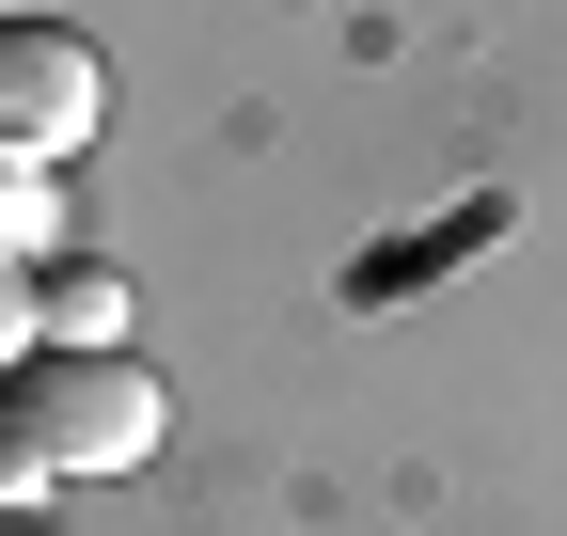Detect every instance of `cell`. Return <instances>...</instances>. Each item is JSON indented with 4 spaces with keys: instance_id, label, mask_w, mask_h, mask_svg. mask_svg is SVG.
<instances>
[{
    "instance_id": "obj_3",
    "label": "cell",
    "mask_w": 567,
    "mask_h": 536,
    "mask_svg": "<svg viewBox=\"0 0 567 536\" xmlns=\"http://www.w3.org/2000/svg\"><path fill=\"white\" fill-rule=\"evenodd\" d=\"M32 348H126V285L95 252H48L32 268Z\"/></svg>"
},
{
    "instance_id": "obj_1",
    "label": "cell",
    "mask_w": 567,
    "mask_h": 536,
    "mask_svg": "<svg viewBox=\"0 0 567 536\" xmlns=\"http://www.w3.org/2000/svg\"><path fill=\"white\" fill-rule=\"evenodd\" d=\"M174 426V394L142 348H32L17 379H0V474L32 489H80V474H142Z\"/></svg>"
},
{
    "instance_id": "obj_4",
    "label": "cell",
    "mask_w": 567,
    "mask_h": 536,
    "mask_svg": "<svg viewBox=\"0 0 567 536\" xmlns=\"http://www.w3.org/2000/svg\"><path fill=\"white\" fill-rule=\"evenodd\" d=\"M17 348H32V252L0 237V363H17Z\"/></svg>"
},
{
    "instance_id": "obj_2",
    "label": "cell",
    "mask_w": 567,
    "mask_h": 536,
    "mask_svg": "<svg viewBox=\"0 0 567 536\" xmlns=\"http://www.w3.org/2000/svg\"><path fill=\"white\" fill-rule=\"evenodd\" d=\"M111 126V63L63 17H0V174H63Z\"/></svg>"
}]
</instances>
